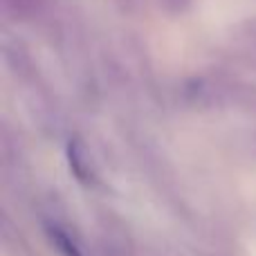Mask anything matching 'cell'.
Returning <instances> with one entry per match:
<instances>
[{"instance_id":"cell-3","label":"cell","mask_w":256,"mask_h":256,"mask_svg":"<svg viewBox=\"0 0 256 256\" xmlns=\"http://www.w3.org/2000/svg\"><path fill=\"white\" fill-rule=\"evenodd\" d=\"M48 236H50V240H52V245H54V248H56L63 256H84V254L79 252V248H76L74 240H72L63 230H58V227L48 225Z\"/></svg>"},{"instance_id":"cell-4","label":"cell","mask_w":256,"mask_h":256,"mask_svg":"<svg viewBox=\"0 0 256 256\" xmlns=\"http://www.w3.org/2000/svg\"><path fill=\"white\" fill-rule=\"evenodd\" d=\"M158 4L168 16H182V14H186L191 9L194 0H158Z\"/></svg>"},{"instance_id":"cell-2","label":"cell","mask_w":256,"mask_h":256,"mask_svg":"<svg viewBox=\"0 0 256 256\" xmlns=\"http://www.w3.org/2000/svg\"><path fill=\"white\" fill-rule=\"evenodd\" d=\"M43 0H2V7L7 14H12L18 20H25V18H32L34 14H38Z\"/></svg>"},{"instance_id":"cell-1","label":"cell","mask_w":256,"mask_h":256,"mask_svg":"<svg viewBox=\"0 0 256 256\" xmlns=\"http://www.w3.org/2000/svg\"><path fill=\"white\" fill-rule=\"evenodd\" d=\"M68 158H70V166L74 176L79 178L84 184H94V171L90 164H86V150L81 148L79 142H72L68 146Z\"/></svg>"}]
</instances>
